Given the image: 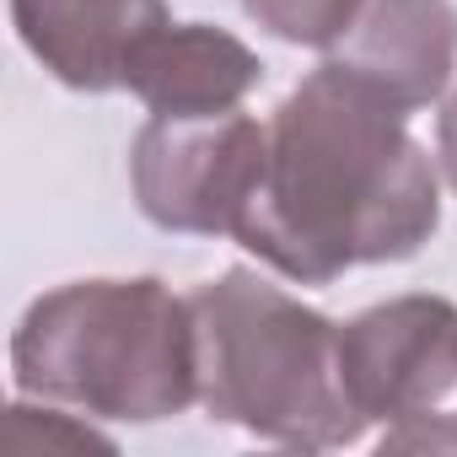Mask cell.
Masks as SVG:
<instances>
[{"label":"cell","mask_w":457,"mask_h":457,"mask_svg":"<svg viewBox=\"0 0 457 457\" xmlns=\"http://www.w3.org/2000/svg\"><path fill=\"white\" fill-rule=\"evenodd\" d=\"M436 232V172L403 135V108L323 65L264 129V167L237 232L291 280L403 259Z\"/></svg>","instance_id":"obj_1"},{"label":"cell","mask_w":457,"mask_h":457,"mask_svg":"<svg viewBox=\"0 0 457 457\" xmlns=\"http://www.w3.org/2000/svg\"><path fill=\"white\" fill-rule=\"evenodd\" d=\"M199 398L259 436L291 446L355 441L366 414L339 377V334L291 296L232 270L188 302Z\"/></svg>","instance_id":"obj_2"},{"label":"cell","mask_w":457,"mask_h":457,"mask_svg":"<svg viewBox=\"0 0 457 457\" xmlns=\"http://www.w3.org/2000/svg\"><path fill=\"white\" fill-rule=\"evenodd\" d=\"M17 382L113 420H156L194 398V312L156 280H97L38 302L17 334Z\"/></svg>","instance_id":"obj_3"},{"label":"cell","mask_w":457,"mask_h":457,"mask_svg":"<svg viewBox=\"0 0 457 457\" xmlns=\"http://www.w3.org/2000/svg\"><path fill=\"white\" fill-rule=\"evenodd\" d=\"M264 167V129L243 113H156L135 140V188L156 226L237 232Z\"/></svg>","instance_id":"obj_4"},{"label":"cell","mask_w":457,"mask_h":457,"mask_svg":"<svg viewBox=\"0 0 457 457\" xmlns=\"http://www.w3.org/2000/svg\"><path fill=\"white\" fill-rule=\"evenodd\" d=\"M339 377L366 420L414 414L457 382V312L446 302H393L339 334Z\"/></svg>","instance_id":"obj_5"},{"label":"cell","mask_w":457,"mask_h":457,"mask_svg":"<svg viewBox=\"0 0 457 457\" xmlns=\"http://www.w3.org/2000/svg\"><path fill=\"white\" fill-rule=\"evenodd\" d=\"M28 49L71 87H124L135 54L167 28L162 0H12Z\"/></svg>","instance_id":"obj_6"},{"label":"cell","mask_w":457,"mask_h":457,"mask_svg":"<svg viewBox=\"0 0 457 457\" xmlns=\"http://www.w3.org/2000/svg\"><path fill=\"white\" fill-rule=\"evenodd\" d=\"M457 54V17L446 0H371L345 49L328 60L393 108H420L441 92Z\"/></svg>","instance_id":"obj_7"},{"label":"cell","mask_w":457,"mask_h":457,"mask_svg":"<svg viewBox=\"0 0 457 457\" xmlns=\"http://www.w3.org/2000/svg\"><path fill=\"white\" fill-rule=\"evenodd\" d=\"M259 81V60L210 28H162L129 65L124 87L156 113H220Z\"/></svg>","instance_id":"obj_8"},{"label":"cell","mask_w":457,"mask_h":457,"mask_svg":"<svg viewBox=\"0 0 457 457\" xmlns=\"http://www.w3.org/2000/svg\"><path fill=\"white\" fill-rule=\"evenodd\" d=\"M243 6L291 44H334L355 17V0H243Z\"/></svg>","instance_id":"obj_9"},{"label":"cell","mask_w":457,"mask_h":457,"mask_svg":"<svg viewBox=\"0 0 457 457\" xmlns=\"http://www.w3.org/2000/svg\"><path fill=\"white\" fill-rule=\"evenodd\" d=\"M441 151H446V172H452V183H457V97H452V108H446V119H441Z\"/></svg>","instance_id":"obj_10"}]
</instances>
